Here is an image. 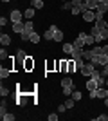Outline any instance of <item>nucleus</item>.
<instances>
[{"label":"nucleus","mask_w":108,"mask_h":121,"mask_svg":"<svg viewBox=\"0 0 108 121\" xmlns=\"http://www.w3.org/2000/svg\"><path fill=\"white\" fill-rule=\"evenodd\" d=\"M34 33V25H32V20H27L25 22V29H24V33H22V40L24 42H27L29 38H31V35Z\"/></svg>","instance_id":"nucleus-1"},{"label":"nucleus","mask_w":108,"mask_h":121,"mask_svg":"<svg viewBox=\"0 0 108 121\" xmlns=\"http://www.w3.org/2000/svg\"><path fill=\"white\" fill-rule=\"evenodd\" d=\"M79 71H81V74H83V76L90 78V76H92V72L96 71V65H94L92 61H87V63H85V65H83L81 69H79Z\"/></svg>","instance_id":"nucleus-2"},{"label":"nucleus","mask_w":108,"mask_h":121,"mask_svg":"<svg viewBox=\"0 0 108 121\" xmlns=\"http://www.w3.org/2000/svg\"><path fill=\"white\" fill-rule=\"evenodd\" d=\"M92 63H94V65H101V67H104V65L108 63V54H94Z\"/></svg>","instance_id":"nucleus-3"},{"label":"nucleus","mask_w":108,"mask_h":121,"mask_svg":"<svg viewBox=\"0 0 108 121\" xmlns=\"http://www.w3.org/2000/svg\"><path fill=\"white\" fill-rule=\"evenodd\" d=\"M77 38H81L83 42H85V45H88V47H92L94 43H96V40H94V36L92 35H87V33H79V35H77Z\"/></svg>","instance_id":"nucleus-4"},{"label":"nucleus","mask_w":108,"mask_h":121,"mask_svg":"<svg viewBox=\"0 0 108 121\" xmlns=\"http://www.w3.org/2000/svg\"><path fill=\"white\" fill-rule=\"evenodd\" d=\"M108 11V4L104 2H99L97 9H96V18H104V13Z\"/></svg>","instance_id":"nucleus-5"},{"label":"nucleus","mask_w":108,"mask_h":121,"mask_svg":"<svg viewBox=\"0 0 108 121\" xmlns=\"http://www.w3.org/2000/svg\"><path fill=\"white\" fill-rule=\"evenodd\" d=\"M9 18H11V22H13V24H15V22H22L24 13H20L18 9H13V11H11V15H9Z\"/></svg>","instance_id":"nucleus-6"},{"label":"nucleus","mask_w":108,"mask_h":121,"mask_svg":"<svg viewBox=\"0 0 108 121\" xmlns=\"http://www.w3.org/2000/svg\"><path fill=\"white\" fill-rule=\"evenodd\" d=\"M56 25H51V27H49V29L45 31V35H43V38H45L47 42H51V40H54V33H56Z\"/></svg>","instance_id":"nucleus-7"},{"label":"nucleus","mask_w":108,"mask_h":121,"mask_svg":"<svg viewBox=\"0 0 108 121\" xmlns=\"http://www.w3.org/2000/svg\"><path fill=\"white\" fill-rule=\"evenodd\" d=\"M83 20L85 22H96V11L94 9H88L83 13Z\"/></svg>","instance_id":"nucleus-8"},{"label":"nucleus","mask_w":108,"mask_h":121,"mask_svg":"<svg viewBox=\"0 0 108 121\" xmlns=\"http://www.w3.org/2000/svg\"><path fill=\"white\" fill-rule=\"evenodd\" d=\"M25 58H27V52L24 49H18V52H16V65H18V63H24Z\"/></svg>","instance_id":"nucleus-9"},{"label":"nucleus","mask_w":108,"mask_h":121,"mask_svg":"<svg viewBox=\"0 0 108 121\" xmlns=\"http://www.w3.org/2000/svg\"><path fill=\"white\" fill-rule=\"evenodd\" d=\"M24 69H25V71H32V69H34V60H32L31 56H27V58H25V61H24Z\"/></svg>","instance_id":"nucleus-10"},{"label":"nucleus","mask_w":108,"mask_h":121,"mask_svg":"<svg viewBox=\"0 0 108 121\" xmlns=\"http://www.w3.org/2000/svg\"><path fill=\"white\" fill-rule=\"evenodd\" d=\"M87 89H88V92H92V91H97V89H99L97 81H96V80H92V78H90V80L87 81Z\"/></svg>","instance_id":"nucleus-11"},{"label":"nucleus","mask_w":108,"mask_h":121,"mask_svg":"<svg viewBox=\"0 0 108 121\" xmlns=\"http://www.w3.org/2000/svg\"><path fill=\"white\" fill-rule=\"evenodd\" d=\"M24 29H25V24H22V22H15V24H13V31L18 33V35H22Z\"/></svg>","instance_id":"nucleus-12"},{"label":"nucleus","mask_w":108,"mask_h":121,"mask_svg":"<svg viewBox=\"0 0 108 121\" xmlns=\"http://www.w3.org/2000/svg\"><path fill=\"white\" fill-rule=\"evenodd\" d=\"M0 43H2V45H9L11 43V36L5 35V33H2V35H0Z\"/></svg>","instance_id":"nucleus-13"},{"label":"nucleus","mask_w":108,"mask_h":121,"mask_svg":"<svg viewBox=\"0 0 108 121\" xmlns=\"http://www.w3.org/2000/svg\"><path fill=\"white\" fill-rule=\"evenodd\" d=\"M72 58H74V60H76V58H83V49L81 47H74V51H72Z\"/></svg>","instance_id":"nucleus-14"},{"label":"nucleus","mask_w":108,"mask_h":121,"mask_svg":"<svg viewBox=\"0 0 108 121\" xmlns=\"http://www.w3.org/2000/svg\"><path fill=\"white\" fill-rule=\"evenodd\" d=\"M94 27H96V29H104V27H106V22H104V18H96V25H94Z\"/></svg>","instance_id":"nucleus-15"},{"label":"nucleus","mask_w":108,"mask_h":121,"mask_svg":"<svg viewBox=\"0 0 108 121\" xmlns=\"http://www.w3.org/2000/svg\"><path fill=\"white\" fill-rule=\"evenodd\" d=\"M94 58V51L92 49H88V51H83V60H87V61H92Z\"/></svg>","instance_id":"nucleus-16"},{"label":"nucleus","mask_w":108,"mask_h":121,"mask_svg":"<svg viewBox=\"0 0 108 121\" xmlns=\"http://www.w3.org/2000/svg\"><path fill=\"white\" fill-rule=\"evenodd\" d=\"M0 117H2V121H15V119H16V116H15V114H9V112L2 114Z\"/></svg>","instance_id":"nucleus-17"},{"label":"nucleus","mask_w":108,"mask_h":121,"mask_svg":"<svg viewBox=\"0 0 108 121\" xmlns=\"http://www.w3.org/2000/svg\"><path fill=\"white\" fill-rule=\"evenodd\" d=\"M97 5H99V0H87L88 9H97Z\"/></svg>","instance_id":"nucleus-18"},{"label":"nucleus","mask_w":108,"mask_h":121,"mask_svg":"<svg viewBox=\"0 0 108 121\" xmlns=\"http://www.w3.org/2000/svg\"><path fill=\"white\" fill-rule=\"evenodd\" d=\"M72 51H74V43H63V52L72 54Z\"/></svg>","instance_id":"nucleus-19"},{"label":"nucleus","mask_w":108,"mask_h":121,"mask_svg":"<svg viewBox=\"0 0 108 121\" xmlns=\"http://www.w3.org/2000/svg\"><path fill=\"white\" fill-rule=\"evenodd\" d=\"M72 85H74V81H72V78H68V76L61 80V87H72Z\"/></svg>","instance_id":"nucleus-20"},{"label":"nucleus","mask_w":108,"mask_h":121,"mask_svg":"<svg viewBox=\"0 0 108 121\" xmlns=\"http://www.w3.org/2000/svg\"><path fill=\"white\" fill-rule=\"evenodd\" d=\"M24 16H25L27 20H32V16H34V7H29V9L24 13Z\"/></svg>","instance_id":"nucleus-21"},{"label":"nucleus","mask_w":108,"mask_h":121,"mask_svg":"<svg viewBox=\"0 0 108 121\" xmlns=\"http://www.w3.org/2000/svg\"><path fill=\"white\" fill-rule=\"evenodd\" d=\"M29 42H31V43H40V35H38V33H32Z\"/></svg>","instance_id":"nucleus-22"},{"label":"nucleus","mask_w":108,"mask_h":121,"mask_svg":"<svg viewBox=\"0 0 108 121\" xmlns=\"http://www.w3.org/2000/svg\"><path fill=\"white\" fill-rule=\"evenodd\" d=\"M63 40V33L60 29H56V33H54V42H61Z\"/></svg>","instance_id":"nucleus-23"},{"label":"nucleus","mask_w":108,"mask_h":121,"mask_svg":"<svg viewBox=\"0 0 108 121\" xmlns=\"http://www.w3.org/2000/svg\"><path fill=\"white\" fill-rule=\"evenodd\" d=\"M9 74H11L9 69H5V67H2V69H0V78H2V80H4V78H7Z\"/></svg>","instance_id":"nucleus-24"},{"label":"nucleus","mask_w":108,"mask_h":121,"mask_svg":"<svg viewBox=\"0 0 108 121\" xmlns=\"http://www.w3.org/2000/svg\"><path fill=\"white\" fill-rule=\"evenodd\" d=\"M70 96L74 98V99H76V101H79V99H81V98H83V94H81V92H79V91H72V94H70Z\"/></svg>","instance_id":"nucleus-25"},{"label":"nucleus","mask_w":108,"mask_h":121,"mask_svg":"<svg viewBox=\"0 0 108 121\" xmlns=\"http://www.w3.org/2000/svg\"><path fill=\"white\" fill-rule=\"evenodd\" d=\"M32 7H34V9H41V7H43V2H41V0H32Z\"/></svg>","instance_id":"nucleus-26"},{"label":"nucleus","mask_w":108,"mask_h":121,"mask_svg":"<svg viewBox=\"0 0 108 121\" xmlns=\"http://www.w3.org/2000/svg\"><path fill=\"white\" fill-rule=\"evenodd\" d=\"M76 69H77V67H76V61L70 60V61H68V71H67V72H74Z\"/></svg>","instance_id":"nucleus-27"},{"label":"nucleus","mask_w":108,"mask_h":121,"mask_svg":"<svg viewBox=\"0 0 108 121\" xmlns=\"http://www.w3.org/2000/svg\"><path fill=\"white\" fill-rule=\"evenodd\" d=\"M72 60H74V58H72ZM74 61H76V67H77V69H81V67L85 65V60H83V58H76Z\"/></svg>","instance_id":"nucleus-28"},{"label":"nucleus","mask_w":108,"mask_h":121,"mask_svg":"<svg viewBox=\"0 0 108 121\" xmlns=\"http://www.w3.org/2000/svg\"><path fill=\"white\" fill-rule=\"evenodd\" d=\"M74 47H81V49H83V47H85V42H83L81 38H76V42H74Z\"/></svg>","instance_id":"nucleus-29"},{"label":"nucleus","mask_w":108,"mask_h":121,"mask_svg":"<svg viewBox=\"0 0 108 121\" xmlns=\"http://www.w3.org/2000/svg\"><path fill=\"white\" fill-rule=\"evenodd\" d=\"M61 9H63V11L72 9V2H63V4H61Z\"/></svg>","instance_id":"nucleus-30"},{"label":"nucleus","mask_w":108,"mask_h":121,"mask_svg":"<svg viewBox=\"0 0 108 121\" xmlns=\"http://www.w3.org/2000/svg\"><path fill=\"white\" fill-rule=\"evenodd\" d=\"M0 58H2V60H7V58H9V54H7V51H5L4 47H2V51H0Z\"/></svg>","instance_id":"nucleus-31"},{"label":"nucleus","mask_w":108,"mask_h":121,"mask_svg":"<svg viewBox=\"0 0 108 121\" xmlns=\"http://www.w3.org/2000/svg\"><path fill=\"white\" fill-rule=\"evenodd\" d=\"M0 94H2V98H5L9 94V89H7V87H0Z\"/></svg>","instance_id":"nucleus-32"},{"label":"nucleus","mask_w":108,"mask_h":121,"mask_svg":"<svg viewBox=\"0 0 108 121\" xmlns=\"http://www.w3.org/2000/svg\"><path fill=\"white\" fill-rule=\"evenodd\" d=\"M74 101H76L74 98H70V99H67V101H65V105H67V108H72V107H74Z\"/></svg>","instance_id":"nucleus-33"},{"label":"nucleus","mask_w":108,"mask_h":121,"mask_svg":"<svg viewBox=\"0 0 108 121\" xmlns=\"http://www.w3.org/2000/svg\"><path fill=\"white\" fill-rule=\"evenodd\" d=\"M63 94H65V96H70L72 94V87H63Z\"/></svg>","instance_id":"nucleus-34"},{"label":"nucleus","mask_w":108,"mask_h":121,"mask_svg":"<svg viewBox=\"0 0 108 121\" xmlns=\"http://www.w3.org/2000/svg\"><path fill=\"white\" fill-rule=\"evenodd\" d=\"M65 110H67V105H65V103H61V105H58V112H60V114H63Z\"/></svg>","instance_id":"nucleus-35"},{"label":"nucleus","mask_w":108,"mask_h":121,"mask_svg":"<svg viewBox=\"0 0 108 121\" xmlns=\"http://www.w3.org/2000/svg\"><path fill=\"white\" fill-rule=\"evenodd\" d=\"M5 108H7V105H5V101H2V105H0V116L5 114Z\"/></svg>","instance_id":"nucleus-36"},{"label":"nucleus","mask_w":108,"mask_h":121,"mask_svg":"<svg viewBox=\"0 0 108 121\" xmlns=\"http://www.w3.org/2000/svg\"><path fill=\"white\" fill-rule=\"evenodd\" d=\"M70 13H72V15H81V9H79V7H72Z\"/></svg>","instance_id":"nucleus-37"},{"label":"nucleus","mask_w":108,"mask_h":121,"mask_svg":"<svg viewBox=\"0 0 108 121\" xmlns=\"http://www.w3.org/2000/svg\"><path fill=\"white\" fill-rule=\"evenodd\" d=\"M108 119V116H106V114H101V116H97V117H96V121H106Z\"/></svg>","instance_id":"nucleus-38"},{"label":"nucleus","mask_w":108,"mask_h":121,"mask_svg":"<svg viewBox=\"0 0 108 121\" xmlns=\"http://www.w3.org/2000/svg\"><path fill=\"white\" fill-rule=\"evenodd\" d=\"M101 74H103L104 78H106V76H108V63H106V65L103 67V71H101Z\"/></svg>","instance_id":"nucleus-39"},{"label":"nucleus","mask_w":108,"mask_h":121,"mask_svg":"<svg viewBox=\"0 0 108 121\" xmlns=\"http://www.w3.org/2000/svg\"><path fill=\"white\" fill-rule=\"evenodd\" d=\"M49 121H58V114H49Z\"/></svg>","instance_id":"nucleus-40"},{"label":"nucleus","mask_w":108,"mask_h":121,"mask_svg":"<svg viewBox=\"0 0 108 121\" xmlns=\"http://www.w3.org/2000/svg\"><path fill=\"white\" fill-rule=\"evenodd\" d=\"M5 24H7V18H4V16H2V18H0V25H2V27H5Z\"/></svg>","instance_id":"nucleus-41"},{"label":"nucleus","mask_w":108,"mask_h":121,"mask_svg":"<svg viewBox=\"0 0 108 121\" xmlns=\"http://www.w3.org/2000/svg\"><path fill=\"white\" fill-rule=\"evenodd\" d=\"M103 52H104V54H108V45H103Z\"/></svg>","instance_id":"nucleus-42"},{"label":"nucleus","mask_w":108,"mask_h":121,"mask_svg":"<svg viewBox=\"0 0 108 121\" xmlns=\"http://www.w3.org/2000/svg\"><path fill=\"white\" fill-rule=\"evenodd\" d=\"M104 105H106V107H108V98H104Z\"/></svg>","instance_id":"nucleus-43"},{"label":"nucleus","mask_w":108,"mask_h":121,"mask_svg":"<svg viewBox=\"0 0 108 121\" xmlns=\"http://www.w3.org/2000/svg\"><path fill=\"white\" fill-rule=\"evenodd\" d=\"M106 98H108V87H106Z\"/></svg>","instance_id":"nucleus-44"},{"label":"nucleus","mask_w":108,"mask_h":121,"mask_svg":"<svg viewBox=\"0 0 108 121\" xmlns=\"http://www.w3.org/2000/svg\"><path fill=\"white\" fill-rule=\"evenodd\" d=\"M4 2H13V0H4Z\"/></svg>","instance_id":"nucleus-45"},{"label":"nucleus","mask_w":108,"mask_h":121,"mask_svg":"<svg viewBox=\"0 0 108 121\" xmlns=\"http://www.w3.org/2000/svg\"><path fill=\"white\" fill-rule=\"evenodd\" d=\"M104 4H108V0H104Z\"/></svg>","instance_id":"nucleus-46"},{"label":"nucleus","mask_w":108,"mask_h":121,"mask_svg":"<svg viewBox=\"0 0 108 121\" xmlns=\"http://www.w3.org/2000/svg\"><path fill=\"white\" fill-rule=\"evenodd\" d=\"M106 29H108V22H106Z\"/></svg>","instance_id":"nucleus-47"},{"label":"nucleus","mask_w":108,"mask_h":121,"mask_svg":"<svg viewBox=\"0 0 108 121\" xmlns=\"http://www.w3.org/2000/svg\"><path fill=\"white\" fill-rule=\"evenodd\" d=\"M106 87H108V80H106Z\"/></svg>","instance_id":"nucleus-48"},{"label":"nucleus","mask_w":108,"mask_h":121,"mask_svg":"<svg viewBox=\"0 0 108 121\" xmlns=\"http://www.w3.org/2000/svg\"><path fill=\"white\" fill-rule=\"evenodd\" d=\"M99 2H104V0H99Z\"/></svg>","instance_id":"nucleus-49"}]
</instances>
